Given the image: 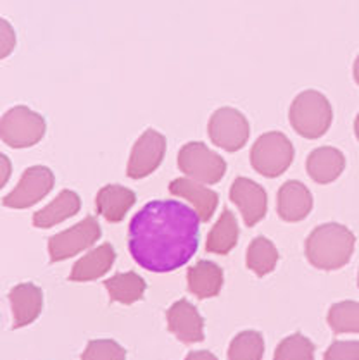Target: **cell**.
<instances>
[{
	"instance_id": "obj_29",
	"label": "cell",
	"mask_w": 359,
	"mask_h": 360,
	"mask_svg": "<svg viewBox=\"0 0 359 360\" xmlns=\"http://www.w3.org/2000/svg\"><path fill=\"white\" fill-rule=\"evenodd\" d=\"M14 45H16V34H14L13 28L9 26V22L2 21V52L0 56L7 57L13 52Z\"/></svg>"
},
{
	"instance_id": "obj_33",
	"label": "cell",
	"mask_w": 359,
	"mask_h": 360,
	"mask_svg": "<svg viewBox=\"0 0 359 360\" xmlns=\"http://www.w3.org/2000/svg\"><path fill=\"white\" fill-rule=\"evenodd\" d=\"M354 133H356V138L359 140V114L356 116V121H354Z\"/></svg>"
},
{
	"instance_id": "obj_19",
	"label": "cell",
	"mask_w": 359,
	"mask_h": 360,
	"mask_svg": "<svg viewBox=\"0 0 359 360\" xmlns=\"http://www.w3.org/2000/svg\"><path fill=\"white\" fill-rule=\"evenodd\" d=\"M80 209H82V200H80L78 193H75L73 190H63L51 204L35 212L33 226L42 229L52 228V226L76 216Z\"/></svg>"
},
{
	"instance_id": "obj_32",
	"label": "cell",
	"mask_w": 359,
	"mask_h": 360,
	"mask_svg": "<svg viewBox=\"0 0 359 360\" xmlns=\"http://www.w3.org/2000/svg\"><path fill=\"white\" fill-rule=\"evenodd\" d=\"M353 75H354V82H356V83H358V86H359V56L356 57V60H354Z\"/></svg>"
},
{
	"instance_id": "obj_8",
	"label": "cell",
	"mask_w": 359,
	"mask_h": 360,
	"mask_svg": "<svg viewBox=\"0 0 359 360\" xmlns=\"http://www.w3.org/2000/svg\"><path fill=\"white\" fill-rule=\"evenodd\" d=\"M102 235L99 221L94 216H87L73 228L61 231L49 240V255L52 262H61L87 250Z\"/></svg>"
},
{
	"instance_id": "obj_24",
	"label": "cell",
	"mask_w": 359,
	"mask_h": 360,
	"mask_svg": "<svg viewBox=\"0 0 359 360\" xmlns=\"http://www.w3.org/2000/svg\"><path fill=\"white\" fill-rule=\"evenodd\" d=\"M265 355V338L259 331L239 333L228 348V360H261Z\"/></svg>"
},
{
	"instance_id": "obj_27",
	"label": "cell",
	"mask_w": 359,
	"mask_h": 360,
	"mask_svg": "<svg viewBox=\"0 0 359 360\" xmlns=\"http://www.w3.org/2000/svg\"><path fill=\"white\" fill-rule=\"evenodd\" d=\"M82 360H126V350L114 340H92Z\"/></svg>"
},
{
	"instance_id": "obj_12",
	"label": "cell",
	"mask_w": 359,
	"mask_h": 360,
	"mask_svg": "<svg viewBox=\"0 0 359 360\" xmlns=\"http://www.w3.org/2000/svg\"><path fill=\"white\" fill-rule=\"evenodd\" d=\"M168 329L183 343H199L204 340V319L189 300L175 302L166 314Z\"/></svg>"
},
{
	"instance_id": "obj_10",
	"label": "cell",
	"mask_w": 359,
	"mask_h": 360,
	"mask_svg": "<svg viewBox=\"0 0 359 360\" xmlns=\"http://www.w3.org/2000/svg\"><path fill=\"white\" fill-rule=\"evenodd\" d=\"M166 152V138L156 129H145L135 141L130 154L126 174L132 179H142L161 166Z\"/></svg>"
},
{
	"instance_id": "obj_9",
	"label": "cell",
	"mask_w": 359,
	"mask_h": 360,
	"mask_svg": "<svg viewBox=\"0 0 359 360\" xmlns=\"http://www.w3.org/2000/svg\"><path fill=\"white\" fill-rule=\"evenodd\" d=\"M54 172L45 166H33L23 172L18 186L6 195L2 204L9 209H28L38 204L54 188Z\"/></svg>"
},
{
	"instance_id": "obj_31",
	"label": "cell",
	"mask_w": 359,
	"mask_h": 360,
	"mask_svg": "<svg viewBox=\"0 0 359 360\" xmlns=\"http://www.w3.org/2000/svg\"><path fill=\"white\" fill-rule=\"evenodd\" d=\"M185 360H218V357L208 350H197V352H190Z\"/></svg>"
},
{
	"instance_id": "obj_21",
	"label": "cell",
	"mask_w": 359,
	"mask_h": 360,
	"mask_svg": "<svg viewBox=\"0 0 359 360\" xmlns=\"http://www.w3.org/2000/svg\"><path fill=\"white\" fill-rule=\"evenodd\" d=\"M239 241V223L230 209H225L220 216L218 223L209 231L208 241H206V250L209 254L227 255L235 248Z\"/></svg>"
},
{
	"instance_id": "obj_6",
	"label": "cell",
	"mask_w": 359,
	"mask_h": 360,
	"mask_svg": "<svg viewBox=\"0 0 359 360\" xmlns=\"http://www.w3.org/2000/svg\"><path fill=\"white\" fill-rule=\"evenodd\" d=\"M180 171L202 185H216L227 172V162L202 141L183 145L178 154Z\"/></svg>"
},
{
	"instance_id": "obj_23",
	"label": "cell",
	"mask_w": 359,
	"mask_h": 360,
	"mask_svg": "<svg viewBox=\"0 0 359 360\" xmlns=\"http://www.w3.org/2000/svg\"><path fill=\"white\" fill-rule=\"evenodd\" d=\"M247 267L259 278L273 273L278 262V250L266 236H258L251 241L246 257Z\"/></svg>"
},
{
	"instance_id": "obj_17",
	"label": "cell",
	"mask_w": 359,
	"mask_h": 360,
	"mask_svg": "<svg viewBox=\"0 0 359 360\" xmlns=\"http://www.w3.org/2000/svg\"><path fill=\"white\" fill-rule=\"evenodd\" d=\"M135 191L121 185H106L99 190L95 205L97 212L109 223H120L125 219L126 212L135 205Z\"/></svg>"
},
{
	"instance_id": "obj_1",
	"label": "cell",
	"mask_w": 359,
	"mask_h": 360,
	"mask_svg": "<svg viewBox=\"0 0 359 360\" xmlns=\"http://www.w3.org/2000/svg\"><path fill=\"white\" fill-rule=\"evenodd\" d=\"M201 223L197 210L182 202H149L130 221V254L144 269L173 273L196 255Z\"/></svg>"
},
{
	"instance_id": "obj_22",
	"label": "cell",
	"mask_w": 359,
	"mask_h": 360,
	"mask_svg": "<svg viewBox=\"0 0 359 360\" xmlns=\"http://www.w3.org/2000/svg\"><path fill=\"white\" fill-rule=\"evenodd\" d=\"M104 286L108 290L111 300L120 302V304L125 305H132L135 302H139L144 297L145 288H147L144 278H140L133 271L116 274L113 278L106 279Z\"/></svg>"
},
{
	"instance_id": "obj_16",
	"label": "cell",
	"mask_w": 359,
	"mask_h": 360,
	"mask_svg": "<svg viewBox=\"0 0 359 360\" xmlns=\"http://www.w3.org/2000/svg\"><path fill=\"white\" fill-rule=\"evenodd\" d=\"M309 178L318 185H328L339 179L346 169V157L335 147L315 148L306 160Z\"/></svg>"
},
{
	"instance_id": "obj_3",
	"label": "cell",
	"mask_w": 359,
	"mask_h": 360,
	"mask_svg": "<svg viewBox=\"0 0 359 360\" xmlns=\"http://www.w3.org/2000/svg\"><path fill=\"white\" fill-rule=\"evenodd\" d=\"M289 120L297 135L308 140H316L330 129L334 110L322 91L304 90L294 98Z\"/></svg>"
},
{
	"instance_id": "obj_28",
	"label": "cell",
	"mask_w": 359,
	"mask_h": 360,
	"mask_svg": "<svg viewBox=\"0 0 359 360\" xmlns=\"http://www.w3.org/2000/svg\"><path fill=\"white\" fill-rule=\"evenodd\" d=\"M323 360H359V342H334L325 352Z\"/></svg>"
},
{
	"instance_id": "obj_26",
	"label": "cell",
	"mask_w": 359,
	"mask_h": 360,
	"mask_svg": "<svg viewBox=\"0 0 359 360\" xmlns=\"http://www.w3.org/2000/svg\"><path fill=\"white\" fill-rule=\"evenodd\" d=\"M273 360H315V345L301 333H294L282 340Z\"/></svg>"
},
{
	"instance_id": "obj_14",
	"label": "cell",
	"mask_w": 359,
	"mask_h": 360,
	"mask_svg": "<svg viewBox=\"0 0 359 360\" xmlns=\"http://www.w3.org/2000/svg\"><path fill=\"white\" fill-rule=\"evenodd\" d=\"M9 302L14 314V329L35 323L44 309V293L33 283H21L9 292Z\"/></svg>"
},
{
	"instance_id": "obj_30",
	"label": "cell",
	"mask_w": 359,
	"mask_h": 360,
	"mask_svg": "<svg viewBox=\"0 0 359 360\" xmlns=\"http://www.w3.org/2000/svg\"><path fill=\"white\" fill-rule=\"evenodd\" d=\"M11 178V160L7 155L0 157V185H6Z\"/></svg>"
},
{
	"instance_id": "obj_5",
	"label": "cell",
	"mask_w": 359,
	"mask_h": 360,
	"mask_svg": "<svg viewBox=\"0 0 359 360\" xmlns=\"http://www.w3.org/2000/svg\"><path fill=\"white\" fill-rule=\"evenodd\" d=\"M44 116L26 105H16L7 110L0 122V136L11 148H28L37 145L45 135Z\"/></svg>"
},
{
	"instance_id": "obj_2",
	"label": "cell",
	"mask_w": 359,
	"mask_h": 360,
	"mask_svg": "<svg viewBox=\"0 0 359 360\" xmlns=\"http://www.w3.org/2000/svg\"><path fill=\"white\" fill-rule=\"evenodd\" d=\"M356 236L347 226L327 223L311 231L306 240V257L316 269L335 271L349 264Z\"/></svg>"
},
{
	"instance_id": "obj_13",
	"label": "cell",
	"mask_w": 359,
	"mask_h": 360,
	"mask_svg": "<svg viewBox=\"0 0 359 360\" xmlns=\"http://www.w3.org/2000/svg\"><path fill=\"white\" fill-rule=\"evenodd\" d=\"M278 216L285 223H299L313 210V195L304 183L290 179L278 190L277 198Z\"/></svg>"
},
{
	"instance_id": "obj_18",
	"label": "cell",
	"mask_w": 359,
	"mask_h": 360,
	"mask_svg": "<svg viewBox=\"0 0 359 360\" xmlns=\"http://www.w3.org/2000/svg\"><path fill=\"white\" fill-rule=\"evenodd\" d=\"M114 260H116V250L113 245H99L73 266L70 279L76 283H85L102 278L113 267Z\"/></svg>"
},
{
	"instance_id": "obj_15",
	"label": "cell",
	"mask_w": 359,
	"mask_h": 360,
	"mask_svg": "<svg viewBox=\"0 0 359 360\" xmlns=\"http://www.w3.org/2000/svg\"><path fill=\"white\" fill-rule=\"evenodd\" d=\"M170 191L175 197L189 200L194 205V209L197 210L202 223H208L211 219L218 207V202H220V197H218L216 191L209 190L208 186H204L202 183L190 178L173 179L170 185Z\"/></svg>"
},
{
	"instance_id": "obj_11",
	"label": "cell",
	"mask_w": 359,
	"mask_h": 360,
	"mask_svg": "<svg viewBox=\"0 0 359 360\" xmlns=\"http://www.w3.org/2000/svg\"><path fill=\"white\" fill-rule=\"evenodd\" d=\"M232 202L239 207L246 226H256L268 212V195L265 188L249 178H237L230 188Z\"/></svg>"
},
{
	"instance_id": "obj_25",
	"label": "cell",
	"mask_w": 359,
	"mask_h": 360,
	"mask_svg": "<svg viewBox=\"0 0 359 360\" xmlns=\"http://www.w3.org/2000/svg\"><path fill=\"white\" fill-rule=\"evenodd\" d=\"M327 321L332 331L337 335H342V333H358L359 335V302H337L328 310Z\"/></svg>"
},
{
	"instance_id": "obj_20",
	"label": "cell",
	"mask_w": 359,
	"mask_h": 360,
	"mask_svg": "<svg viewBox=\"0 0 359 360\" xmlns=\"http://www.w3.org/2000/svg\"><path fill=\"white\" fill-rule=\"evenodd\" d=\"M189 290L199 298H213L223 286V269L211 260H199L187 273Z\"/></svg>"
},
{
	"instance_id": "obj_7",
	"label": "cell",
	"mask_w": 359,
	"mask_h": 360,
	"mask_svg": "<svg viewBox=\"0 0 359 360\" xmlns=\"http://www.w3.org/2000/svg\"><path fill=\"white\" fill-rule=\"evenodd\" d=\"M208 133L216 147L227 152H237L249 140L251 126L240 110L234 107H221L209 120Z\"/></svg>"
},
{
	"instance_id": "obj_34",
	"label": "cell",
	"mask_w": 359,
	"mask_h": 360,
	"mask_svg": "<svg viewBox=\"0 0 359 360\" xmlns=\"http://www.w3.org/2000/svg\"><path fill=\"white\" fill-rule=\"evenodd\" d=\"M358 286H359V274H358Z\"/></svg>"
},
{
	"instance_id": "obj_4",
	"label": "cell",
	"mask_w": 359,
	"mask_h": 360,
	"mask_svg": "<svg viewBox=\"0 0 359 360\" xmlns=\"http://www.w3.org/2000/svg\"><path fill=\"white\" fill-rule=\"evenodd\" d=\"M294 145L282 131H268L256 140L251 148V164L265 178H278L294 160Z\"/></svg>"
}]
</instances>
